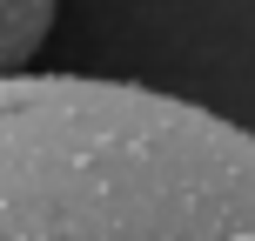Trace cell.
Returning a JSON list of instances; mask_svg holds the SVG:
<instances>
[{
    "label": "cell",
    "mask_w": 255,
    "mask_h": 241,
    "mask_svg": "<svg viewBox=\"0 0 255 241\" xmlns=\"http://www.w3.org/2000/svg\"><path fill=\"white\" fill-rule=\"evenodd\" d=\"M0 241H255V134L88 74H0Z\"/></svg>",
    "instance_id": "cell-1"
},
{
    "label": "cell",
    "mask_w": 255,
    "mask_h": 241,
    "mask_svg": "<svg viewBox=\"0 0 255 241\" xmlns=\"http://www.w3.org/2000/svg\"><path fill=\"white\" fill-rule=\"evenodd\" d=\"M61 0H0V74H27Z\"/></svg>",
    "instance_id": "cell-2"
}]
</instances>
